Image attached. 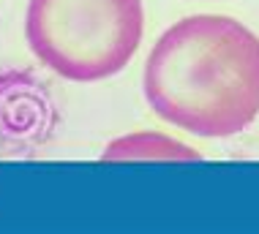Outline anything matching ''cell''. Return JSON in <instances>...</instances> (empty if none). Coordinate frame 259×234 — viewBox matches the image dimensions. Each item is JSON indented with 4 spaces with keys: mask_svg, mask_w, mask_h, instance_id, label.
<instances>
[{
    "mask_svg": "<svg viewBox=\"0 0 259 234\" xmlns=\"http://www.w3.org/2000/svg\"><path fill=\"white\" fill-rule=\"evenodd\" d=\"M145 33L142 0H30L25 35L30 52L71 82L120 74Z\"/></svg>",
    "mask_w": 259,
    "mask_h": 234,
    "instance_id": "cell-2",
    "label": "cell"
},
{
    "mask_svg": "<svg viewBox=\"0 0 259 234\" xmlns=\"http://www.w3.org/2000/svg\"><path fill=\"white\" fill-rule=\"evenodd\" d=\"M104 161H202V153L158 131H137L115 139L101 153Z\"/></svg>",
    "mask_w": 259,
    "mask_h": 234,
    "instance_id": "cell-3",
    "label": "cell"
},
{
    "mask_svg": "<svg viewBox=\"0 0 259 234\" xmlns=\"http://www.w3.org/2000/svg\"><path fill=\"white\" fill-rule=\"evenodd\" d=\"M150 109L202 139L246 131L259 115V38L221 14L186 17L161 33L145 63Z\"/></svg>",
    "mask_w": 259,
    "mask_h": 234,
    "instance_id": "cell-1",
    "label": "cell"
}]
</instances>
